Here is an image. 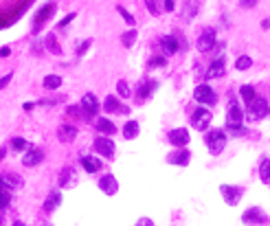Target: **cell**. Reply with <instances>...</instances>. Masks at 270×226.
<instances>
[{"label": "cell", "mask_w": 270, "mask_h": 226, "mask_svg": "<svg viewBox=\"0 0 270 226\" xmlns=\"http://www.w3.org/2000/svg\"><path fill=\"white\" fill-rule=\"evenodd\" d=\"M57 184H59V189L75 187V184H77V173H75V169H73V167H64L62 171H59Z\"/></svg>", "instance_id": "obj_20"}, {"label": "cell", "mask_w": 270, "mask_h": 226, "mask_svg": "<svg viewBox=\"0 0 270 226\" xmlns=\"http://www.w3.org/2000/svg\"><path fill=\"white\" fill-rule=\"evenodd\" d=\"M139 132H141L139 121H127L125 125H123V138H125V141H132V138H136V136H139Z\"/></svg>", "instance_id": "obj_30"}, {"label": "cell", "mask_w": 270, "mask_h": 226, "mask_svg": "<svg viewBox=\"0 0 270 226\" xmlns=\"http://www.w3.org/2000/svg\"><path fill=\"white\" fill-rule=\"evenodd\" d=\"M97 187H99L106 196H116V191H119V180L114 178V173H104V176L97 180Z\"/></svg>", "instance_id": "obj_14"}, {"label": "cell", "mask_w": 270, "mask_h": 226, "mask_svg": "<svg viewBox=\"0 0 270 226\" xmlns=\"http://www.w3.org/2000/svg\"><path fill=\"white\" fill-rule=\"evenodd\" d=\"M159 4H162V11H174L176 9V0H159Z\"/></svg>", "instance_id": "obj_44"}, {"label": "cell", "mask_w": 270, "mask_h": 226, "mask_svg": "<svg viewBox=\"0 0 270 226\" xmlns=\"http://www.w3.org/2000/svg\"><path fill=\"white\" fill-rule=\"evenodd\" d=\"M259 178H262L264 184H270V158H264L259 163Z\"/></svg>", "instance_id": "obj_33"}, {"label": "cell", "mask_w": 270, "mask_h": 226, "mask_svg": "<svg viewBox=\"0 0 270 226\" xmlns=\"http://www.w3.org/2000/svg\"><path fill=\"white\" fill-rule=\"evenodd\" d=\"M198 11H200V0H187L180 15H182V20H185V22H191V20L198 15Z\"/></svg>", "instance_id": "obj_25"}, {"label": "cell", "mask_w": 270, "mask_h": 226, "mask_svg": "<svg viewBox=\"0 0 270 226\" xmlns=\"http://www.w3.org/2000/svg\"><path fill=\"white\" fill-rule=\"evenodd\" d=\"M224 73H226V57H224V55H217V57L207 66L205 77L207 79H217V77H222Z\"/></svg>", "instance_id": "obj_15"}, {"label": "cell", "mask_w": 270, "mask_h": 226, "mask_svg": "<svg viewBox=\"0 0 270 226\" xmlns=\"http://www.w3.org/2000/svg\"><path fill=\"white\" fill-rule=\"evenodd\" d=\"M145 7H147V11H150V15H154V18H159L162 13V9L159 7V0H145Z\"/></svg>", "instance_id": "obj_39"}, {"label": "cell", "mask_w": 270, "mask_h": 226, "mask_svg": "<svg viewBox=\"0 0 270 226\" xmlns=\"http://www.w3.org/2000/svg\"><path fill=\"white\" fill-rule=\"evenodd\" d=\"M136 40H139V31L136 29H130V31H125V33L121 35V44H123V49H132Z\"/></svg>", "instance_id": "obj_32"}, {"label": "cell", "mask_w": 270, "mask_h": 226, "mask_svg": "<svg viewBox=\"0 0 270 226\" xmlns=\"http://www.w3.org/2000/svg\"><path fill=\"white\" fill-rule=\"evenodd\" d=\"M93 46V40H81V42L77 44V49H75V53H77V57H81V55H86V51Z\"/></svg>", "instance_id": "obj_42"}, {"label": "cell", "mask_w": 270, "mask_h": 226, "mask_svg": "<svg viewBox=\"0 0 270 226\" xmlns=\"http://www.w3.org/2000/svg\"><path fill=\"white\" fill-rule=\"evenodd\" d=\"M42 161H44V152L40 150V147H31V150L24 152V156H22L24 167H38V165H42Z\"/></svg>", "instance_id": "obj_19"}, {"label": "cell", "mask_w": 270, "mask_h": 226, "mask_svg": "<svg viewBox=\"0 0 270 226\" xmlns=\"http://www.w3.org/2000/svg\"><path fill=\"white\" fill-rule=\"evenodd\" d=\"M136 226H154V222H152L150 218H141L139 222H136Z\"/></svg>", "instance_id": "obj_48"}, {"label": "cell", "mask_w": 270, "mask_h": 226, "mask_svg": "<svg viewBox=\"0 0 270 226\" xmlns=\"http://www.w3.org/2000/svg\"><path fill=\"white\" fill-rule=\"evenodd\" d=\"M4 224V215H2V211H0V226Z\"/></svg>", "instance_id": "obj_53"}, {"label": "cell", "mask_w": 270, "mask_h": 226, "mask_svg": "<svg viewBox=\"0 0 270 226\" xmlns=\"http://www.w3.org/2000/svg\"><path fill=\"white\" fill-rule=\"evenodd\" d=\"M33 106H35V104H31V101H27V104H24L22 108H24V110H27V112H31V110H33Z\"/></svg>", "instance_id": "obj_50"}, {"label": "cell", "mask_w": 270, "mask_h": 226, "mask_svg": "<svg viewBox=\"0 0 270 226\" xmlns=\"http://www.w3.org/2000/svg\"><path fill=\"white\" fill-rule=\"evenodd\" d=\"M220 193L224 198V202L228 204V207H235L239 204V200L244 196V187H235V184H220Z\"/></svg>", "instance_id": "obj_11"}, {"label": "cell", "mask_w": 270, "mask_h": 226, "mask_svg": "<svg viewBox=\"0 0 270 226\" xmlns=\"http://www.w3.org/2000/svg\"><path fill=\"white\" fill-rule=\"evenodd\" d=\"M62 84H64V81H62V77H59V75H47V77H44V79H42L44 90H49V92L57 90Z\"/></svg>", "instance_id": "obj_31"}, {"label": "cell", "mask_w": 270, "mask_h": 226, "mask_svg": "<svg viewBox=\"0 0 270 226\" xmlns=\"http://www.w3.org/2000/svg\"><path fill=\"white\" fill-rule=\"evenodd\" d=\"M253 66V57L251 55H239V57L235 59V68L237 70H248Z\"/></svg>", "instance_id": "obj_37"}, {"label": "cell", "mask_w": 270, "mask_h": 226, "mask_svg": "<svg viewBox=\"0 0 270 226\" xmlns=\"http://www.w3.org/2000/svg\"><path fill=\"white\" fill-rule=\"evenodd\" d=\"M9 204H11V191L4 187L2 180H0V211H4Z\"/></svg>", "instance_id": "obj_34"}, {"label": "cell", "mask_w": 270, "mask_h": 226, "mask_svg": "<svg viewBox=\"0 0 270 226\" xmlns=\"http://www.w3.org/2000/svg\"><path fill=\"white\" fill-rule=\"evenodd\" d=\"M95 130L99 132V136H112L116 132V125L112 123L110 119H106V116H101V119L95 121Z\"/></svg>", "instance_id": "obj_24"}, {"label": "cell", "mask_w": 270, "mask_h": 226, "mask_svg": "<svg viewBox=\"0 0 270 226\" xmlns=\"http://www.w3.org/2000/svg\"><path fill=\"white\" fill-rule=\"evenodd\" d=\"M104 110L108 112V114H130V108L125 104H121L114 95H108L104 99Z\"/></svg>", "instance_id": "obj_16"}, {"label": "cell", "mask_w": 270, "mask_h": 226, "mask_svg": "<svg viewBox=\"0 0 270 226\" xmlns=\"http://www.w3.org/2000/svg\"><path fill=\"white\" fill-rule=\"evenodd\" d=\"M11 79H13V73H7V75H2V77H0V90H2V88H7V86L11 84Z\"/></svg>", "instance_id": "obj_45"}, {"label": "cell", "mask_w": 270, "mask_h": 226, "mask_svg": "<svg viewBox=\"0 0 270 226\" xmlns=\"http://www.w3.org/2000/svg\"><path fill=\"white\" fill-rule=\"evenodd\" d=\"M11 55V49L9 46H0V57H9Z\"/></svg>", "instance_id": "obj_49"}, {"label": "cell", "mask_w": 270, "mask_h": 226, "mask_svg": "<svg viewBox=\"0 0 270 226\" xmlns=\"http://www.w3.org/2000/svg\"><path fill=\"white\" fill-rule=\"evenodd\" d=\"M116 13H119L121 18H123V22L127 24V27H132V29H134V24H136V18H134V15H132L130 11H127V9L123 7V4H116Z\"/></svg>", "instance_id": "obj_35"}, {"label": "cell", "mask_w": 270, "mask_h": 226, "mask_svg": "<svg viewBox=\"0 0 270 226\" xmlns=\"http://www.w3.org/2000/svg\"><path fill=\"white\" fill-rule=\"evenodd\" d=\"M262 29H270V20H264V22H262Z\"/></svg>", "instance_id": "obj_52"}, {"label": "cell", "mask_w": 270, "mask_h": 226, "mask_svg": "<svg viewBox=\"0 0 270 226\" xmlns=\"http://www.w3.org/2000/svg\"><path fill=\"white\" fill-rule=\"evenodd\" d=\"M226 132L233 136H244L246 134V127H244V123H239V125H226Z\"/></svg>", "instance_id": "obj_41"}, {"label": "cell", "mask_w": 270, "mask_h": 226, "mask_svg": "<svg viewBox=\"0 0 270 226\" xmlns=\"http://www.w3.org/2000/svg\"><path fill=\"white\" fill-rule=\"evenodd\" d=\"M9 147H11V152H29L31 150V143L27 141V138H22V136H16V138H11V141H9Z\"/></svg>", "instance_id": "obj_29"}, {"label": "cell", "mask_w": 270, "mask_h": 226, "mask_svg": "<svg viewBox=\"0 0 270 226\" xmlns=\"http://www.w3.org/2000/svg\"><path fill=\"white\" fill-rule=\"evenodd\" d=\"M81 167L86 173H99L104 169V163L99 156H81Z\"/></svg>", "instance_id": "obj_21"}, {"label": "cell", "mask_w": 270, "mask_h": 226, "mask_svg": "<svg viewBox=\"0 0 270 226\" xmlns=\"http://www.w3.org/2000/svg\"><path fill=\"white\" fill-rule=\"evenodd\" d=\"M193 99H196L198 104H202L205 108H213L217 104V92L209 84H198L196 88H193Z\"/></svg>", "instance_id": "obj_5"}, {"label": "cell", "mask_w": 270, "mask_h": 226, "mask_svg": "<svg viewBox=\"0 0 270 226\" xmlns=\"http://www.w3.org/2000/svg\"><path fill=\"white\" fill-rule=\"evenodd\" d=\"M191 161V152L187 150V147H182V150H174L171 154H167V163L169 165H178V167H187Z\"/></svg>", "instance_id": "obj_18"}, {"label": "cell", "mask_w": 270, "mask_h": 226, "mask_svg": "<svg viewBox=\"0 0 270 226\" xmlns=\"http://www.w3.org/2000/svg\"><path fill=\"white\" fill-rule=\"evenodd\" d=\"M57 138L62 143H70L77 138V127L73 125V123H62V125L57 127Z\"/></svg>", "instance_id": "obj_22"}, {"label": "cell", "mask_w": 270, "mask_h": 226, "mask_svg": "<svg viewBox=\"0 0 270 226\" xmlns=\"http://www.w3.org/2000/svg\"><path fill=\"white\" fill-rule=\"evenodd\" d=\"M257 2L259 0H239V7L242 9H255L257 7Z\"/></svg>", "instance_id": "obj_46"}, {"label": "cell", "mask_w": 270, "mask_h": 226, "mask_svg": "<svg viewBox=\"0 0 270 226\" xmlns=\"http://www.w3.org/2000/svg\"><path fill=\"white\" fill-rule=\"evenodd\" d=\"M216 44H217V33H216V29H211V27H207L196 40V49L200 51V53H211Z\"/></svg>", "instance_id": "obj_7"}, {"label": "cell", "mask_w": 270, "mask_h": 226, "mask_svg": "<svg viewBox=\"0 0 270 226\" xmlns=\"http://www.w3.org/2000/svg\"><path fill=\"white\" fill-rule=\"evenodd\" d=\"M11 226H27V224H22V222H13Z\"/></svg>", "instance_id": "obj_54"}, {"label": "cell", "mask_w": 270, "mask_h": 226, "mask_svg": "<svg viewBox=\"0 0 270 226\" xmlns=\"http://www.w3.org/2000/svg\"><path fill=\"white\" fill-rule=\"evenodd\" d=\"M93 150L99 154V158H112L114 156V143L110 136H97L93 143Z\"/></svg>", "instance_id": "obj_13"}, {"label": "cell", "mask_w": 270, "mask_h": 226, "mask_svg": "<svg viewBox=\"0 0 270 226\" xmlns=\"http://www.w3.org/2000/svg\"><path fill=\"white\" fill-rule=\"evenodd\" d=\"M79 106H81V110H84V114H86V121L95 119V116L99 114V110H101L99 99H97V95H95V92H86V95L81 97Z\"/></svg>", "instance_id": "obj_9"}, {"label": "cell", "mask_w": 270, "mask_h": 226, "mask_svg": "<svg viewBox=\"0 0 270 226\" xmlns=\"http://www.w3.org/2000/svg\"><path fill=\"white\" fill-rule=\"evenodd\" d=\"M268 114H270V104L264 97H257V99H255L253 104H248L246 110H244V116H246L248 121H259Z\"/></svg>", "instance_id": "obj_4"}, {"label": "cell", "mask_w": 270, "mask_h": 226, "mask_svg": "<svg viewBox=\"0 0 270 226\" xmlns=\"http://www.w3.org/2000/svg\"><path fill=\"white\" fill-rule=\"evenodd\" d=\"M162 66H167V57H165V55H152V57L147 59V70L162 68Z\"/></svg>", "instance_id": "obj_36"}, {"label": "cell", "mask_w": 270, "mask_h": 226, "mask_svg": "<svg viewBox=\"0 0 270 226\" xmlns=\"http://www.w3.org/2000/svg\"><path fill=\"white\" fill-rule=\"evenodd\" d=\"M239 97L244 99V104H253L255 99H257V90H255V86H251V84H244V86H239Z\"/></svg>", "instance_id": "obj_27"}, {"label": "cell", "mask_w": 270, "mask_h": 226, "mask_svg": "<svg viewBox=\"0 0 270 226\" xmlns=\"http://www.w3.org/2000/svg\"><path fill=\"white\" fill-rule=\"evenodd\" d=\"M205 143H207V150L211 156H220L226 147V132L224 130H211L207 132L205 136Z\"/></svg>", "instance_id": "obj_3"}, {"label": "cell", "mask_w": 270, "mask_h": 226, "mask_svg": "<svg viewBox=\"0 0 270 226\" xmlns=\"http://www.w3.org/2000/svg\"><path fill=\"white\" fill-rule=\"evenodd\" d=\"M42 42H44V49H47L49 53H53V55H62V53H64L62 46H59V42H57V38H55L53 33H49L47 38L42 40Z\"/></svg>", "instance_id": "obj_28"}, {"label": "cell", "mask_w": 270, "mask_h": 226, "mask_svg": "<svg viewBox=\"0 0 270 226\" xmlns=\"http://www.w3.org/2000/svg\"><path fill=\"white\" fill-rule=\"evenodd\" d=\"M59 204H62V193L59 191H51L47 200H44V204H42V209H44V213H55L59 209Z\"/></svg>", "instance_id": "obj_23"}, {"label": "cell", "mask_w": 270, "mask_h": 226, "mask_svg": "<svg viewBox=\"0 0 270 226\" xmlns=\"http://www.w3.org/2000/svg\"><path fill=\"white\" fill-rule=\"evenodd\" d=\"M75 18H77V13H75V11H70L68 15H64V18H62V22H59V24H57V27H59V29H66V27H68V24H70V22H73V20H75Z\"/></svg>", "instance_id": "obj_43"}, {"label": "cell", "mask_w": 270, "mask_h": 226, "mask_svg": "<svg viewBox=\"0 0 270 226\" xmlns=\"http://www.w3.org/2000/svg\"><path fill=\"white\" fill-rule=\"evenodd\" d=\"M55 11H57V2H55V0H51V2H47V4H42V7H40L38 11H35V15H33V24H31L33 33H40L44 24H47L49 20L55 15Z\"/></svg>", "instance_id": "obj_1"}, {"label": "cell", "mask_w": 270, "mask_h": 226, "mask_svg": "<svg viewBox=\"0 0 270 226\" xmlns=\"http://www.w3.org/2000/svg\"><path fill=\"white\" fill-rule=\"evenodd\" d=\"M167 141H169V145H174V150H182V147L189 145V130L187 127H174V130L167 132Z\"/></svg>", "instance_id": "obj_10"}, {"label": "cell", "mask_w": 270, "mask_h": 226, "mask_svg": "<svg viewBox=\"0 0 270 226\" xmlns=\"http://www.w3.org/2000/svg\"><path fill=\"white\" fill-rule=\"evenodd\" d=\"M159 90V81L152 79V77H143V79L139 81V86H136V92H134V101L136 104H145V101H150L152 97H154V92Z\"/></svg>", "instance_id": "obj_2"}, {"label": "cell", "mask_w": 270, "mask_h": 226, "mask_svg": "<svg viewBox=\"0 0 270 226\" xmlns=\"http://www.w3.org/2000/svg\"><path fill=\"white\" fill-rule=\"evenodd\" d=\"M242 222L248 224V226H264V224L270 222V218L266 215V211H264V209L251 207V209H246V211L242 213Z\"/></svg>", "instance_id": "obj_8"}, {"label": "cell", "mask_w": 270, "mask_h": 226, "mask_svg": "<svg viewBox=\"0 0 270 226\" xmlns=\"http://www.w3.org/2000/svg\"><path fill=\"white\" fill-rule=\"evenodd\" d=\"M31 51H33V53H35V57H40V55H42V53H44V46H42V44H40V42H33V46H31Z\"/></svg>", "instance_id": "obj_47"}, {"label": "cell", "mask_w": 270, "mask_h": 226, "mask_svg": "<svg viewBox=\"0 0 270 226\" xmlns=\"http://www.w3.org/2000/svg\"><path fill=\"white\" fill-rule=\"evenodd\" d=\"M4 156H7V150H4V147H0V161H2Z\"/></svg>", "instance_id": "obj_51"}, {"label": "cell", "mask_w": 270, "mask_h": 226, "mask_svg": "<svg viewBox=\"0 0 270 226\" xmlns=\"http://www.w3.org/2000/svg\"><path fill=\"white\" fill-rule=\"evenodd\" d=\"M211 119H213V112L205 106H198L196 110L191 112V127L198 132H205L209 125H211Z\"/></svg>", "instance_id": "obj_6"}, {"label": "cell", "mask_w": 270, "mask_h": 226, "mask_svg": "<svg viewBox=\"0 0 270 226\" xmlns=\"http://www.w3.org/2000/svg\"><path fill=\"white\" fill-rule=\"evenodd\" d=\"M0 180H2V184L9 189V191L22 189V184H24V180L20 176H16V173H0Z\"/></svg>", "instance_id": "obj_26"}, {"label": "cell", "mask_w": 270, "mask_h": 226, "mask_svg": "<svg viewBox=\"0 0 270 226\" xmlns=\"http://www.w3.org/2000/svg\"><path fill=\"white\" fill-rule=\"evenodd\" d=\"M116 95L127 99V97H132V90H130V84H127L125 79H119L116 81Z\"/></svg>", "instance_id": "obj_38"}, {"label": "cell", "mask_w": 270, "mask_h": 226, "mask_svg": "<svg viewBox=\"0 0 270 226\" xmlns=\"http://www.w3.org/2000/svg\"><path fill=\"white\" fill-rule=\"evenodd\" d=\"M66 114L73 116V119H84L86 121V114H84V110H81V106H68L66 108Z\"/></svg>", "instance_id": "obj_40"}, {"label": "cell", "mask_w": 270, "mask_h": 226, "mask_svg": "<svg viewBox=\"0 0 270 226\" xmlns=\"http://www.w3.org/2000/svg\"><path fill=\"white\" fill-rule=\"evenodd\" d=\"M239 123H244V110L235 99H231L226 108V125H239Z\"/></svg>", "instance_id": "obj_17"}, {"label": "cell", "mask_w": 270, "mask_h": 226, "mask_svg": "<svg viewBox=\"0 0 270 226\" xmlns=\"http://www.w3.org/2000/svg\"><path fill=\"white\" fill-rule=\"evenodd\" d=\"M159 46L162 51V55H176L180 49V35L176 33H169V35H162V38L159 40Z\"/></svg>", "instance_id": "obj_12"}]
</instances>
